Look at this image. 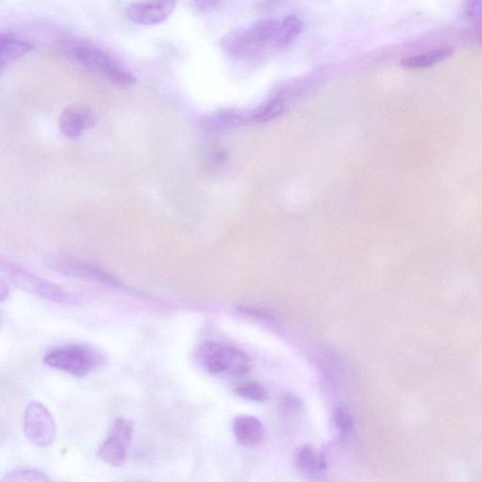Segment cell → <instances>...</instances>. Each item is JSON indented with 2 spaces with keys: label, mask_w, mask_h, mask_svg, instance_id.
Returning <instances> with one entry per match:
<instances>
[{
  "label": "cell",
  "mask_w": 482,
  "mask_h": 482,
  "mask_svg": "<svg viewBox=\"0 0 482 482\" xmlns=\"http://www.w3.org/2000/svg\"><path fill=\"white\" fill-rule=\"evenodd\" d=\"M177 5L178 0H145L129 5L126 14L134 23L156 26L167 22Z\"/></svg>",
  "instance_id": "obj_8"
},
{
  "label": "cell",
  "mask_w": 482,
  "mask_h": 482,
  "mask_svg": "<svg viewBox=\"0 0 482 482\" xmlns=\"http://www.w3.org/2000/svg\"><path fill=\"white\" fill-rule=\"evenodd\" d=\"M195 359L199 368L209 374L241 376L250 369V359L236 346L206 341L198 346Z\"/></svg>",
  "instance_id": "obj_2"
},
{
  "label": "cell",
  "mask_w": 482,
  "mask_h": 482,
  "mask_svg": "<svg viewBox=\"0 0 482 482\" xmlns=\"http://www.w3.org/2000/svg\"><path fill=\"white\" fill-rule=\"evenodd\" d=\"M44 363L51 369L83 378L101 369L105 357L93 346L70 343L57 346L48 351L44 356Z\"/></svg>",
  "instance_id": "obj_1"
},
{
  "label": "cell",
  "mask_w": 482,
  "mask_h": 482,
  "mask_svg": "<svg viewBox=\"0 0 482 482\" xmlns=\"http://www.w3.org/2000/svg\"><path fill=\"white\" fill-rule=\"evenodd\" d=\"M3 482H42L50 481L47 474L35 469H17L8 472Z\"/></svg>",
  "instance_id": "obj_17"
},
{
  "label": "cell",
  "mask_w": 482,
  "mask_h": 482,
  "mask_svg": "<svg viewBox=\"0 0 482 482\" xmlns=\"http://www.w3.org/2000/svg\"><path fill=\"white\" fill-rule=\"evenodd\" d=\"M236 393L241 398L254 401H265L267 399V390L255 382L242 383L236 389Z\"/></svg>",
  "instance_id": "obj_18"
},
{
  "label": "cell",
  "mask_w": 482,
  "mask_h": 482,
  "mask_svg": "<svg viewBox=\"0 0 482 482\" xmlns=\"http://www.w3.org/2000/svg\"><path fill=\"white\" fill-rule=\"evenodd\" d=\"M281 21L277 18H264L254 25L247 28L250 41L258 50L274 44Z\"/></svg>",
  "instance_id": "obj_14"
},
{
  "label": "cell",
  "mask_w": 482,
  "mask_h": 482,
  "mask_svg": "<svg viewBox=\"0 0 482 482\" xmlns=\"http://www.w3.org/2000/svg\"><path fill=\"white\" fill-rule=\"evenodd\" d=\"M464 10L474 22L482 27V0H465Z\"/></svg>",
  "instance_id": "obj_20"
},
{
  "label": "cell",
  "mask_w": 482,
  "mask_h": 482,
  "mask_svg": "<svg viewBox=\"0 0 482 482\" xmlns=\"http://www.w3.org/2000/svg\"><path fill=\"white\" fill-rule=\"evenodd\" d=\"M10 294V288L5 282L2 281L0 283V298H2V302H4L6 299H8Z\"/></svg>",
  "instance_id": "obj_23"
},
{
  "label": "cell",
  "mask_w": 482,
  "mask_h": 482,
  "mask_svg": "<svg viewBox=\"0 0 482 482\" xmlns=\"http://www.w3.org/2000/svg\"><path fill=\"white\" fill-rule=\"evenodd\" d=\"M221 48L231 59H245L259 51L250 41L247 28H239L227 32L221 40Z\"/></svg>",
  "instance_id": "obj_11"
},
{
  "label": "cell",
  "mask_w": 482,
  "mask_h": 482,
  "mask_svg": "<svg viewBox=\"0 0 482 482\" xmlns=\"http://www.w3.org/2000/svg\"><path fill=\"white\" fill-rule=\"evenodd\" d=\"M454 49L451 47H440L426 52L403 57L400 66L408 69H422L432 67L452 56Z\"/></svg>",
  "instance_id": "obj_13"
},
{
  "label": "cell",
  "mask_w": 482,
  "mask_h": 482,
  "mask_svg": "<svg viewBox=\"0 0 482 482\" xmlns=\"http://www.w3.org/2000/svg\"><path fill=\"white\" fill-rule=\"evenodd\" d=\"M94 112L87 106L74 105L66 108L60 117V129L66 137L76 139L83 131L95 124Z\"/></svg>",
  "instance_id": "obj_9"
},
{
  "label": "cell",
  "mask_w": 482,
  "mask_h": 482,
  "mask_svg": "<svg viewBox=\"0 0 482 482\" xmlns=\"http://www.w3.org/2000/svg\"><path fill=\"white\" fill-rule=\"evenodd\" d=\"M222 0H191V4L199 12H209L216 9Z\"/></svg>",
  "instance_id": "obj_21"
},
{
  "label": "cell",
  "mask_w": 482,
  "mask_h": 482,
  "mask_svg": "<svg viewBox=\"0 0 482 482\" xmlns=\"http://www.w3.org/2000/svg\"><path fill=\"white\" fill-rule=\"evenodd\" d=\"M74 60L88 70L100 73L114 83L129 86L136 76L104 48L90 42L75 43L71 48Z\"/></svg>",
  "instance_id": "obj_3"
},
{
  "label": "cell",
  "mask_w": 482,
  "mask_h": 482,
  "mask_svg": "<svg viewBox=\"0 0 482 482\" xmlns=\"http://www.w3.org/2000/svg\"><path fill=\"white\" fill-rule=\"evenodd\" d=\"M33 48L34 45L27 38L13 32H3L0 35V68L4 70Z\"/></svg>",
  "instance_id": "obj_10"
},
{
  "label": "cell",
  "mask_w": 482,
  "mask_h": 482,
  "mask_svg": "<svg viewBox=\"0 0 482 482\" xmlns=\"http://www.w3.org/2000/svg\"><path fill=\"white\" fill-rule=\"evenodd\" d=\"M333 418L336 428L342 436L350 434L354 429V420L348 410L342 407L336 408Z\"/></svg>",
  "instance_id": "obj_19"
},
{
  "label": "cell",
  "mask_w": 482,
  "mask_h": 482,
  "mask_svg": "<svg viewBox=\"0 0 482 482\" xmlns=\"http://www.w3.org/2000/svg\"><path fill=\"white\" fill-rule=\"evenodd\" d=\"M303 22L296 16H287L281 21L275 46L280 49H286L293 46L303 31Z\"/></svg>",
  "instance_id": "obj_15"
},
{
  "label": "cell",
  "mask_w": 482,
  "mask_h": 482,
  "mask_svg": "<svg viewBox=\"0 0 482 482\" xmlns=\"http://www.w3.org/2000/svg\"><path fill=\"white\" fill-rule=\"evenodd\" d=\"M133 434L134 424L131 420L125 417L115 419L110 434L99 448L100 459L110 467H123L127 459Z\"/></svg>",
  "instance_id": "obj_5"
},
{
  "label": "cell",
  "mask_w": 482,
  "mask_h": 482,
  "mask_svg": "<svg viewBox=\"0 0 482 482\" xmlns=\"http://www.w3.org/2000/svg\"><path fill=\"white\" fill-rule=\"evenodd\" d=\"M3 273L12 284L28 294L54 302L70 303L74 302L73 296L60 285L36 276L22 268L4 264Z\"/></svg>",
  "instance_id": "obj_4"
},
{
  "label": "cell",
  "mask_w": 482,
  "mask_h": 482,
  "mask_svg": "<svg viewBox=\"0 0 482 482\" xmlns=\"http://www.w3.org/2000/svg\"><path fill=\"white\" fill-rule=\"evenodd\" d=\"M296 460L297 467L305 474H315L326 468L324 458L310 445L298 451Z\"/></svg>",
  "instance_id": "obj_16"
},
{
  "label": "cell",
  "mask_w": 482,
  "mask_h": 482,
  "mask_svg": "<svg viewBox=\"0 0 482 482\" xmlns=\"http://www.w3.org/2000/svg\"><path fill=\"white\" fill-rule=\"evenodd\" d=\"M46 265L52 271L66 276L92 281L110 287L127 289L119 280L103 271L102 268L89 263L67 258L52 257L46 260Z\"/></svg>",
  "instance_id": "obj_7"
},
{
  "label": "cell",
  "mask_w": 482,
  "mask_h": 482,
  "mask_svg": "<svg viewBox=\"0 0 482 482\" xmlns=\"http://www.w3.org/2000/svg\"><path fill=\"white\" fill-rule=\"evenodd\" d=\"M24 432L28 440L38 448L52 445L57 436L55 419L40 402L28 405L24 415Z\"/></svg>",
  "instance_id": "obj_6"
},
{
  "label": "cell",
  "mask_w": 482,
  "mask_h": 482,
  "mask_svg": "<svg viewBox=\"0 0 482 482\" xmlns=\"http://www.w3.org/2000/svg\"><path fill=\"white\" fill-rule=\"evenodd\" d=\"M286 2H288V0H261L257 9L261 13L274 12L279 9Z\"/></svg>",
  "instance_id": "obj_22"
},
{
  "label": "cell",
  "mask_w": 482,
  "mask_h": 482,
  "mask_svg": "<svg viewBox=\"0 0 482 482\" xmlns=\"http://www.w3.org/2000/svg\"><path fill=\"white\" fill-rule=\"evenodd\" d=\"M233 430L238 442L247 448L259 446L265 437L263 424L255 416H241L237 417L234 421Z\"/></svg>",
  "instance_id": "obj_12"
}]
</instances>
